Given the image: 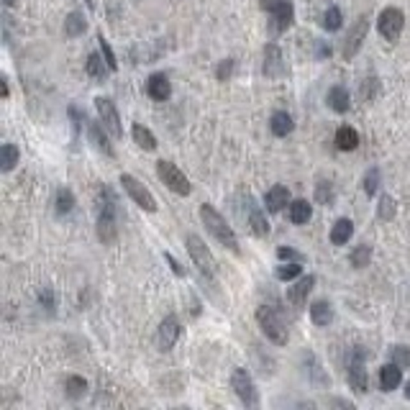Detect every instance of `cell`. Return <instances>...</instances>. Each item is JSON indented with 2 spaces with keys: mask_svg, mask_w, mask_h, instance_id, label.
Wrapping results in <instances>:
<instances>
[{
  "mask_svg": "<svg viewBox=\"0 0 410 410\" xmlns=\"http://www.w3.org/2000/svg\"><path fill=\"white\" fill-rule=\"evenodd\" d=\"M98 238L103 244H113L119 238V218H116V198L110 187L103 185L98 192Z\"/></svg>",
  "mask_w": 410,
  "mask_h": 410,
  "instance_id": "obj_1",
  "label": "cell"
},
{
  "mask_svg": "<svg viewBox=\"0 0 410 410\" xmlns=\"http://www.w3.org/2000/svg\"><path fill=\"white\" fill-rule=\"evenodd\" d=\"M201 221H203V226L210 231V236L216 238L221 246H226L228 252L238 254V238H236V234H234V228L228 226L226 218H223L210 203H203L201 205Z\"/></svg>",
  "mask_w": 410,
  "mask_h": 410,
  "instance_id": "obj_2",
  "label": "cell"
},
{
  "mask_svg": "<svg viewBox=\"0 0 410 410\" xmlns=\"http://www.w3.org/2000/svg\"><path fill=\"white\" fill-rule=\"evenodd\" d=\"M256 323L262 328V334H265L272 344L277 347H285L287 344V326H285V320L277 316V310L269 308V305H259L256 308Z\"/></svg>",
  "mask_w": 410,
  "mask_h": 410,
  "instance_id": "obj_3",
  "label": "cell"
},
{
  "mask_svg": "<svg viewBox=\"0 0 410 410\" xmlns=\"http://www.w3.org/2000/svg\"><path fill=\"white\" fill-rule=\"evenodd\" d=\"M185 244H187V252H190V259L195 262V267H198L205 277H216L218 265H216V259H213L208 246L203 244V238L195 236V234H190V236L185 238Z\"/></svg>",
  "mask_w": 410,
  "mask_h": 410,
  "instance_id": "obj_4",
  "label": "cell"
},
{
  "mask_svg": "<svg viewBox=\"0 0 410 410\" xmlns=\"http://www.w3.org/2000/svg\"><path fill=\"white\" fill-rule=\"evenodd\" d=\"M365 347H354L349 351V362H347V374H349V385L356 395H365L367 392V369H365Z\"/></svg>",
  "mask_w": 410,
  "mask_h": 410,
  "instance_id": "obj_5",
  "label": "cell"
},
{
  "mask_svg": "<svg viewBox=\"0 0 410 410\" xmlns=\"http://www.w3.org/2000/svg\"><path fill=\"white\" fill-rule=\"evenodd\" d=\"M231 387L238 395V400L244 402L246 408H259V392L254 387V380L252 374L246 372L244 367H236L234 374H231Z\"/></svg>",
  "mask_w": 410,
  "mask_h": 410,
  "instance_id": "obj_6",
  "label": "cell"
},
{
  "mask_svg": "<svg viewBox=\"0 0 410 410\" xmlns=\"http://www.w3.org/2000/svg\"><path fill=\"white\" fill-rule=\"evenodd\" d=\"M402 28H405V16H402L400 8H385L382 13H380V19H377V31H380V37L385 39V41H390V44H395L398 39H400Z\"/></svg>",
  "mask_w": 410,
  "mask_h": 410,
  "instance_id": "obj_7",
  "label": "cell"
},
{
  "mask_svg": "<svg viewBox=\"0 0 410 410\" xmlns=\"http://www.w3.org/2000/svg\"><path fill=\"white\" fill-rule=\"evenodd\" d=\"M156 174H159V180H162L167 187L172 192H177V195H190V180L185 177V172L177 167V164L172 162H156Z\"/></svg>",
  "mask_w": 410,
  "mask_h": 410,
  "instance_id": "obj_8",
  "label": "cell"
},
{
  "mask_svg": "<svg viewBox=\"0 0 410 410\" xmlns=\"http://www.w3.org/2000/svg\"><path fill=\"white\" fill-rule=\"evenodd\" d=\"M121 185H123V190L128 192V198L136 203L139 208L146 210V213H156V201H154V195L146 190L144 185L139 183L134 174H121Z\"/></svg>",
  "mask_w": 410,
  "mask_h": 410,
  "instance_id": "obj_9",
  "label": "cell"
},
{
  "mask_svg": "<svg viewBox=\"0 0 410 410\" xmlns=\"http://www.w3.org/2000/svg\"><path fill=\"white\" fill-rule=\"evenodd\" d=\"M262 8L272 16L277 31H287L295 21V6L292 0H262Z\"/></svg>",
  "mask_w": 410,
  "mask_h": 410,
  "instance_id": "obj_10",
  "label": "cell"
},
{
  "mask_svg": "<svg viewBox=\"0 0 410 410\" xmlns=\"http://www.w3.org/2000/svg\"><path fill=\"white\" fill-rule=\"evenodd\" d=\"M367 26H369V19L362 13V16L354 21V26L349 28L347 39H344V49H341L344 59H351V57L359 54V49H362V44H365V39H367Z\"/></svg>",
  "mask_w": 410,
  "mask_h": 410,
  "instance_id": "obj_11",
  "label": "cell"
},
{
  "mask_svg": "<svg viewBox=\"0 0 410 410\" xmlns=\"http://www.w3.org/2000/svg\"><path fill=\"white\" fill-rule=\"evenodd\" d=\"M95 108H98V116H101V123L105 128H108L110 136L121 139L123 136V128H121V119H119V110H116V105H113V101H108V98H98L95 101Z\"/></svg>",
  "mask_w": 410,
  "mask_h": 410,
  "instance_id": "obj_12",
  "label": "cell"
},
{
  "mask_svg": "<svg viewBox=\"0 0 410 410\" xmlns=\"http://www.w3.org/2000/svg\"><path fill=\"white\" fill-rule=\"evenodd\" d=\"M180 334H183L180 320L174 318V316H167V318L159 323V331H156V344H159V349H162V351H172Z\"/></svg>",
  "mask_w": 410,
  "mask_h": 410,
  "instance_id": "obj_13",
  "label": "cell"
},
{
  "mask_svg": "<svg viewBox=\"0 0 410 410\" xmlns=\"http://www.w3.org/2000/svg\"><path fill=\"white\" fill-rule=\"evenodd\" d=\"M313 287H316V274H305V277H300L292 287H287V303H290L292 308H303Z\"/></svg>",
  "mask_w": 410,
  "mask_h": 410,
  "instance_id": "obj_14",
  "label": "cell"
},
{
  "mask_svg": "<svg viewBox=\"0 0 410 410\" xmlns=\"http://www.w3.org/2000/svg\"><path fill=\"white\" fill-rule=\"evenodd\" d=\"M246 203H249V205H246V223H249L254 236L265 238L267 234H269V223H267L265 213H262V208L254 203V198H249Z\"/></svg>",
  "mask_w": 410,
  "mask_h": 410,
  "instance_id": "obj_15",
  "label": "cell"
},
{
  "mask_svg": "<svg viewBox=\"0 0 410 410\" xmlns=\"http://www.w3.org/2000/svg\"><path fill=\"white\" fill-rule=\"evenodd\" d=\"M146 92H149V98H154V101H159V103L170 101V95H172L170 77H167L164 72H154L149 80H146Z\"/></svg>",
  "mask_w": 410,
  "mask_h": 410,
  "instance_id": "obj_16",
  "label": "cell"
},
{
  "mask_svg": "<svg viewBox=\"0 0 410 410\" xmlns=\"http://www.w3.org/2000/svg\"><path fill=\"white\" fill-rule=\"evenodd\" d=\"M85 126H88V136H90V141L95 144V149H101L105 156H113V146H110L108 136H105L108 128L103 126V123H95V121H88Z\"/></svg>",
  "mask_w": 410,
  "mask_h": 410,
  "instance_id": "obj_17",
  "label": "cell"
},
{
  "mask_svg": "<svg viewBox=\"0 0 410 410\" xmlns=\"http://www.w3.org/2000/svg\"><path fill=\"white\" fill-rule=\"evenodd\" d=\"M402 382V367L400 365H385L380 369V390L382 392H392L395 387H400Z\"/></svg>",
  "mask_w": 410,
  "mask_h": 410,
  "instance_id": "obj_18",
  "label": "cell"
},
{
  "mask_svg": "<svg viewBox=\"0 0 410 410\" xmlns=\"http://www.w3.org/2000/svg\"><path fill=\"white\" fill-rule=\"evenodd\" d=\"M285 72L283 54H280V46L277 44H267L265 49V74L267 77H280Z\"/></svg>",
  "mask_w": 410,
  "mask_h": 410,
  "instance_id": "obj_19",
  "label": "cell"
},
{
  "mask_svg": "<svg viewBox=\"0 0 410 410\" xmlns=\"http://www.w3.org/2000/svg\"><path fill=\"white\" fill-rule=\"evenodd\" d=\"M265 205L269 213H280L285 205H290V190L285 185H274L272 190L265 195Z\"/></svg>",
  "mask_w": 410,
  "mask_h": 410,
  "instance_id": "obj_20",
  "label": "cell"
},
{
  "mask_svg": "<svg viewBox=\"0 0 410 410\" xmlns=\"http://www.w3.org/2000/svg\"><path fill=\"white\" fill-rule=\"evenodd\" d=\"M326 101L336 113H347V110L351 108V95H349V90L347 88H341V85H336V88L328 90Z\"/></svg>",
  "mask_w": 410,
  "mask_h": 410,
  "instance_id": "obj_21",
  "label": "cell"
},
{
  "mask_svg": "<svg viewBox=\"0 0 410 410\" xmlns=\"http://www.w3.org/2000/svg\"><path fill=\"white\" fill-rule=\"evenodd\" d=\"M354 236V223L349 218H338L334 226H331V244L344 246L349 244V238Z\"/></svg>",
  "mask_w": 410,
  "mask_h": 410,
  "instance_id": "obj_22",
  "label": "cell"
},
{
  "mask_svg": "<svg viewBox=\"0 0 410 410\" xmlns=\"http://www.w3.org/2000/svg\"><path fill=\"white\" fill-rule=\"evenodd\" d=\"M269 128H272L274 136H287L292 134V128H295V121L287 110H277L272 119H269Z\"/></svg>",
  "mask_w": 410,
  "mask_h": 410,
  "instance_id": "obj_23",
  "label": "cell"
},
{
  "mask_svg": "<svg viewBox=\"0 0 410 410\" xmlns=\"http://www.w3.org/2000/svg\"><path fill=\"white\" fill-rule=\"evenodd\" d=\"M310 216H313V205H310L308 201H292L290 208H287V218H290L295 226L308 223Z\"/></svg>",
  "mask_w": 410,
  "mask_h": 410,
  "instance_id": "obj_24",
  "label": "cell"
},
{
  "mask_svg": "<svg viewBox=\"0 0 410 410\" xmlns=\"http://www.w3.org/2000/svg\"><path fill=\"white\" fill-rule=\"evenodd\" d=\"M310 320L316 323V326H328L331 320H334V308H331V303L328 300H316L310 305Z\"/></svg>",
  "mask_w": 410,
  "mask_h": 410,
  "instance_id": "obj_25",
  "label": "cell"
},
{
  "mask_svg": "<svg viewBox=\"0 0 410 410\" xmlns=\"http://www.w3.org/2000/svg\"><path fill=\"white\" fill-rule=\"evenodd\" d=\"M336 146L341 152H354L356 146H359V134H356V128L351 126H341L336 131Z\"/></svg>",
  "mask_w": 410,
  "mask_h": 410,
  "instance_id": "obj_26",
  "label": "cell"
},
{
  "mask_svg": "<svg viewBox=\"0 0 410 410\" xmlns=\"http://www.w3.org/2000/svg\"><path fill=\"white\" fill-rule=\"evenodd\" d=\"M85 70H88V74H90V77H95V80H103V77L110 72V67H108V62H105V57L98 54V52H92V54L88 57Z\"/></svg>",
  "mask_w": 410,
  "mask_h": 410,
  "instance_id": "obj_27",
  "label": "cell"
},
{
  "mask_svg": "<svg viewBox=\"0 0 410 410\" xmlns=\"http://www.w3.org/2000/svg\"><path fill=\"white\" fill-rule=\"evenodd\" d=\"M131 136H134V141H136L144 152H154L156 149V136L146 126H141V123H134V128H131Z\"/></svg>",
  "mask_w": 410,
  "mask_h": 410,
  "instance_id": "obj_28",
  "label": "cell"
},
{
  "mask_svg": "<svg viewBox=\"0 0 410 410\" xmlns=\"http://www.w3.org/2000/svg\"><path fill=\"white\" fill-rule=\"evenodd\" d=\"M21 159V152L16 144H3L0 146V170L3 172H10Z\"/></svg>",
  "mask_w": 410,
  "mask_h": 410,
  "instance_id": "obj_29",
  "label": "cell"
},
{
  "mask_svg": "<svg viewBox=\"0 0 410 410\" xmlns=\"http://www.w3.org/2000/svg\"><path fill=\"white\" fill-rule=\"evenodd\" d=\"M85 31H88V21H85V16L77 13V10L70 13L67 21H64V34H67V37H82Z\"/></svg>",
  "mask_w": 410,
  "mask_h": 410,
  "instance_id": "obj_30",
  "label": "cell"
},
{
  "mask_svg": "<svg viewBox=\"0 0 410 410\" xmlns=\"http://www.w3.org/2000/svg\"><path fill=\"white\" fill-rule=\"evenodd\" d=\"M349 262H351V267L354 269H365V267H369V262H372V246L369 244H359L349 254Z\"/></svg>",
  "mask_w": 410,
  "mask_h": 410,
  "instance_id": "obj_31",
  "label": "cell"
},
{
  "mask_svg": "<svg viewBox=\"0 0 410 410\" xmlns=\"http://www.w3.org/2000/svg\"><path fill=\"white\" fill-rule=\"evenodd\" d=\"M74 208V195L70 187H59L57 190V198H54V210L57 216H67L70 210Z\"/></svg>",
  "mask_w": 410,
  "mask_h": 410,
  "instance_id": "obj_32",
  "label": "cell"
},
{
  "mask_svg": "<svg viewBox=\"0 0 410 410\" xmlns=\"http://www.w3.org/2000/svg\"><path fill=\"white\" fill-rule=\"evenodd\" d=\"M64 390H67V398H72V400H80L82 395L88 392V380L85 377H67V382H64Z\"/></svg>",
  "mask_w": 410,
  "mask_h": 410,
  "instance_id": "obj_33",
  "label": "cell"
},
{
  "mask_svg": "<svg viewBox=\"0 0 410 410\" xmlns=\"http://www.w3.org/2000/svg\"><path fill=\"white\" fill-rule=\"evenodd\" d=\"M300 272H303V267H300V262H287V265H280L277 267V280L280 283H292L295 277H300Z\"/></svg>",
  "mask_w": 410,
  "mask_h": 410,
  "instance_id": "obj_34",
  "label": "cell"
},
{
  "mask_svg": "<svg viewBox=\"0 0 410 410\" xmlns=\"http://www.w3.org/2000/svg\"><path fill=\"white\" fill-rule=\"evenodd\" d=\"M395 213H398V203L392 195H382L380 198V205H377V216L382 221H392L395 218Z\"/></svg>",
  "mask_w": 410,
  "mask_h": 410,
  "instance_id": "obj_35",
  "label": "cell"
},
{
  "mask_svg": "<svg viewBox=\"0 0 410 410\" xmlns=\"http://www.w3.org/2000/svg\"><path fill=\"white\" fill-rule=\"evenodd\" d=\"M341 23H344L341 10H338L336 6H331V8L323 13V28H326V31H338V28H341Z\"/></svg>",
  "mask_w": 410,
  "mask_h": 410,
  "instance_id": "obj_36",
  "label": "cell"
},
{
  "mask_svg": "<svg viewBox=\"0 0 410 410\" xmlns=\"http://www.w3.org/2000/svg\"><path fill=\"white\" fill-rule=\"evenodd\" d=\"M334 198H336V195H334V185L326 183V180H320V183L316 185V201L323 203V205H331Z\"/></svg>",
  "mask_w": 410,
  "mask_h": 410,
  "instance_id": "obj_37",
  "label": "cell"
},
{
  "mask_svg": "<svg viewBox=\"0 0 410 410\" xmlns=\"http://www.w3.org/2000/svg\"><path fill=\"white\" fill-rule=\"evenodd\" d=\"M362 187H365V192L369 198L377 192V187H380V170H377V167H372V170L365 174V185H362Z\"/></svg>",
  "mask_w": 410,
  "mask_h": 410,
  "instance_id": "obj_38",
  "label": "cell"
},
{
  "mask_svg": "<svg viewBox=\"0 0 410 410\" xmlns=\"http://www.w3.org/2000/svg\"><path fill=\"white\" fill-rule=\"evenodd\" d=\"M98 41H101V54L105 57V62H108L110 72H116L119 70V59H116V54H113V49H110L108 39H103V34L98 37Z\"/></svg>",
  "mask_w": 410,
  "mask_h": 410,
  "instance_id": "obj_39",
  "label": "cell"
},
{
  "mask_svg": "<svg viewBox=\"0 0 410 410\" xmlns=\"http://www.w3.org/2000/svg\"><path fill=\"white\" fill-rule=\"evenodd\" d=\"M392 362L400 367H410V349L408 347H392Z\"/></svg>",
  "mask_w": 410,
  "mask_h": 410,
  "instance_id": "obj_40",
  "label": "cell"
},
{
  "mask_svg": "<svg viewBox=\"0 0 410 410\" xmlns=\"http://www.w3.org/2000/svg\"><path fill=\"white\" fill-rule=\"evenodd\" d=\"M39 303H41V308H46L52 313L54 310V290L52 287H41L39 290Z\"/></svg>",
  "mask_w": 410,
  "mask_h": 410,
  "instance_id": "obj_41",
  "label": "cell"
},
{
  "mask_svg": "<svg viewBox=\"0 0 410 410\" xmlns=\"http://www.w3.org/2000/svg\"><path fill=\"white\" fill-rule=\"evenodd\" d=\"M277 256H280L283 262H303V254H298L290 246H280V249H277Z\"/></svg>",
  "mask_w": 410,
  "mask_h": 410,
  "instance_id": "obj_42",
  "label": "cell"
},
{
  "mask_svg": "<svg viewBox=\"0 0 410 410\" xmlns=\"http://www.w3.org/2000/svg\"><path fill=\"white\" fill-rule=\"evenodd\" d=\"M231 72H234V59H223V62L218 64V70H216V77L223 82L231 77Z\"/></svg>",
  "mask_w": 410,
  "mask_h": 410,
  "instance_id": "obj_43",
  "label": "cell"
},
{
  "mask_svg": "<svg viewBox=\"0 0 410 410\" xmlns=\"http://www.w3.org/2000/svg\"><path fill=\"white\" fill-rule=\"evenodd\" d=\"M377 88H380V85H377V77L367 80L365 88H362V98H365V101H374V95H377Z\"/></svg>",
  "mask_w": 410,
  "mask_h": 410,
  "instance_id": "obj_44",
  "label": "cell"
},
{
  "mask_svg": "<svg viewBox=\"0 0 410 410\" xmlns=\"http://www.w3.org/2000/svg\"><path fill=\"white\" fill-rule=\"evenodd\" d=\"M164 259L170 262V267H172V272H174V274H180V277H183L185 269H183V267H180V262H177V259H174L172 254H164Z\"/></svg>",
  "mask_w": 410,
  "mask_h": 410,
  "instance_id": "obj_45",
  "label": "cell"
},
{
  "mask_svg": "<svg viewBox=\"0 0 410 410\" xmlns=\"http://www.w3.org/2000/svg\"><path fill=\"white\" fill-rule=\"evenodd\" d=\"M318 57H331V46L320 44V49H318Z\"/></svg>",
  "mask_w": 410,
  "mask_h": 410,
  "instance_id": "obj_46",
  "label": "cell"
},
{
  "mask_svg": "<svg viewBox=\"0 0 410 410\" xmlns=\"http://www.w3.org/2000/svg\"><path fill=\"white\" fill-rule=\"evenodd\" d=\"M0 85H3V98H8V80L3 77V80H0Z\"/></svg>",
  "mask_w": 410,
  "mask_h": 410,
  "instance_id": "obj_47",
  "label": "cell"
},
{
  "mask_svg": "<svg viewBox=\"0 0 410 410\" xmlns=\"http://www.w3.org/2000/svg\"><path fill=\"white\" fill-rule=\"evenodd\" d=\"M405 398H408V400H410V382L405 385Z\"/></svg>",
  "mask_w": 410,
  "mask_h": 410,
  "instance_id": "obj_48",
  "label": "cell"
},
{
  "mask_svg": "<svg viewBox=\"0 0 410 410\" xmlns=\"http://www.w3.org/2000/svg\"><path fill=\"white\" fill-rule=\"evenodd\" d=\"M3 3H6V6H8V8H10V6H13V3H16V0H3Z\"/></svg>",
  "mask_w": 410,
  "mask_h": 410,
  "instance_id": "obj_49",
  "label": "cell"
}]
</instances>
